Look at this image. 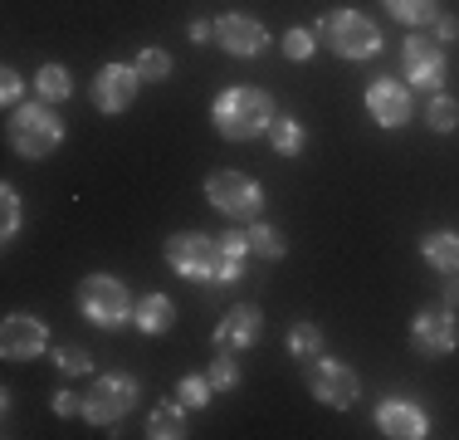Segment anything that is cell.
Masks as SVG:
<instances>
[{"label":"cell","mask_w":459,"mask_h":440,"mask_svg":"<svg viewBox=\"0 0 459 440\" xmlns=\"http://www.w3.org/2000/svg\"><path fill=\"white\" fill-rule=\"evenodd\" d=\"M274 118H279L274 98H269L264 88H255V84H235V88H225V93H215V103H211V128L221 132L225 142L264 137Z\"/></svg>","instance_id":"6da1fadb"},{"label":"cell","mask_w":459,"mask_h":440,"mask_svg":"<svg viewBox=\"0 0 459 440\" xmlns=\"http://www.w3.org/2000/svg\"><path fill=\"white\" fill-rule=\"evenodd\" d=\"M5 142H10L15 157L45 162L49 152H59V142H64V118L54 113V103H45V98L20 103V108H10V118H5Z\"/></svg>","instance_id":"7a4b0ae2"},{"label":"cell","mask_w":459,"mask_h":440,"mask_svg":"<svg viewBox=\"0 0 459 440\" xmlns=\"http://www.w3.org/2000/svg\"><path fill=\"white\" fill-rule=\"evenodd\" d=\"M74 308H79V313L89 318L93 328H103V333H117V328L133 323L137 299L127 294L123 279H113V274H83L79 289H74Z\"/></svg>","instance_id":"3957f363"},{"label":"cell","mask_w":459,"mask_h":440,"mask_svg":"<svg viewBox=\"0 0 459 440\" xmlns=\"http://www.w3.org/2000/svg\"><path fill=\"white\" fill-rule=\"evenodd\" d=\"M313 30H318V40H327V49L347 64H367L381 54V25L371 15H362V10H333V15H323Z\"/></svg>","instance_id":"277c9868"},{"label":"cell","mask_w":459,"mask_h":440,"mask_svg":"<svg viewBox=\"0 0 459 440\" xmlns=\"http://www.w3.org/2000/svg\"><path fill=\"white\" fill-rule=\"evenodd\" d=\"M142 396V382L133 372H98L83 392V421L89 426H117L127 411L137 406Z\"/></svg>","instance_id":"5b68a950"},{"label":"cell","mask_w":459,"mask_h":440,"mask_svg":"<svg viewBox=\"0 0 459 440\" xmlns=\"http://www.w3.org/2000/svg\"><path fill=\"white\" fill-rule=\"evenodd\" d=\"M205 201L230 220H259L264 216V186H259L249 172L221 167V172L205 176Z\"/></svg>","instance_id":"8992f818"},{"label":"cell","mask_w":459,"mask_h":440,"mask_svg":"<svg viewBox=\"0 0 459 440\" xmlns=\"http://www.w3.org/2000/svg\"><path fill=\"white\" fill-rule=\"evenodd\" d=\"M167 264L177 279H215V264H221V240H211L205 230H177V235H167Z\"/></svg>","instance_id":"52a82bcc"},{"label":"cell","mask_w":459,"mask_h":440,"mask_svg":"<svg viewBox=\"0 0 459 440\" xmlns=\"http://www.w3.org/2000/svg\"><path fill=\"white\" fill-rule=\"evenodd\" d=\"M303 367H308V392L318 396L323 406H333V411H352V406L362 401V377H357L347 362L313 357V362H303Z\"/></svg>","instance_id":"ba28073f"},{"label":"cell","mask_w":459,"mask_h":440,"mask_svg":"<svg viewBox=\"0 0 459 440\" xmlns=\"http://www.w3.org/2000/svg\"><path fill=\"white\" fill-rule=\"evenodd\" d=\"M401 79L425 93H440L445 84V44L435 35H411L401 40Z\"/></svg>","instance_id":"9c48e42d"},{"label":"cell","mask_w":459,"mask_h":440,"mask_svg":"<svg viewBox=\"0 0 459 440\" xmlns=\"http://www.w3.org/2000/svg\"><path fill=\"white\" fill-rule=\"evenodd\" d=\"M362 98H367L371 123L386 128V132L406 128L411 118H415V98H411V84H406V79H386V74H377V79L367 84Z\"/></svg>","instance_id":"30bf717a"},{"label":"cell","mask_w":459,"mask_h":440,"mask_svg":"<svg viewBox=\"0 0 459 440\" xmlns=\"http://www.w3.org/2000/svg\"><path fill=\"white\" fill-rule=\"evenodd\" d=\"M411 343L425 357H445V352L459 348V318L450 304H425L420 313L411 318Z\"/></svg>","instance_id":"8fae6325"},{"label":"cell","mask_w":459,"mask_h":440,"mask_svg":"<svg viewBox=\"0 0 459 440\" xmlns=\"http://www.w3.org/2000/svg\"><path fill=\"white\" fill-rule=\"evenodd\" d=\"M0 357L5 362L49 357V328L35 313H5V323H0Z\"/></svg>","instance_id":"7c38bea8"},{"label":"cell","mask_w":459,"mask_h":440,"mask_svg":"<svg viewBox=\"0 0 459 440\" xmlns=\"http://www.w3.org/2000/svg\"><path fill=\"white\" fill-rule=\"evenodd\" d=\"M137 88H142L137 64H103V69L93 74V108L108 118H117L137 103Z\"/></svg>","instance_id":"4fadbf2b"},{"label":"cell","mask_w":459,"mask_h":440,"mask_svg":"<svg viewBox=\"0 0 459 440\" xmlns=\"http://www.w3.org/2000/svg\"><path fill=\"white\" fill-rule=\"evenodd\" d=\"M269 30L264 20L245 15V10H230V15L215 20V44H221L225 54H235V59H259V54L269 49Z\"/></svg>","instance_id":"5bb4252c"},{"label":"cell","mask_w":459,"mask_h":440,"mask_svg":"<svg viewBox=\"0 0 459 440\" xmlns=\"http://www.w3.org/2000/svg\"><path fill=\"white\" fill-rule=\"evenodd\" d=\"M377 431L386 440H425L430 436V416L415 401H406V396H386L377 406Z\"/></svg>","instance_id":"9a60e30c"},{"label":"cell","mask_w":459,"mask_h":440,"mask_svg":"<svg viewBox=\"0 0 459 440\" xmlns=\"http://www.w3.org/2000/svg\"><path fill=\"white\" fill-rule=\"evenodd\" d=\"M264 338V313L255 304H235L230 313L215 323V348H230V352H249Z\"/></svg>","instance_id":"2e32d148"},{"label":"cell","mask_w":459,"mask_h":440,"mask_svg":"<svg viewBox=\"0 0 459 440\" xmlns=\"http://www.w3.org/2000/svg\"><path fill=\"white\" fill-rule=\"evenodd\" d=\"M133 328L142 338H161L177 328V299L171 294H142L137 299V313H133Z\"/></svg>","instance_id":"e0dca14e"},{"label":"cell","mask_w":459,"mask_h":440,"mask_svg":"<svg viewBox=\"0 0 459 440\" xmlns=\"http://www.w3.org/2000/svg\"><path fill=\"white\" fill-rule=\"evenodd\" d=\"M420 260L435 274H459V230H430L420 240Z\"/></svg>","instance_id":"ac0fdd59"},{"label":"cell","mask_w":459,"mask_h":440,"mask_svg":"<svg viewBox=\"0 0 459 440\" xmlns=\"http://www.w3.org/2000/svg\"><path fill=\"white\" fill-rule=\"evenodd\" d=\"M249 255V230H225L221 235V264H215V284H239Z\"/></svg>","instance_id":"d6986e66"},{"label":"cell","mask_w":459,"mask_h":440,"mask_svg":"<svg viewBox=\"0 0 459 440\" xmlns=\"http://www.w3.org/2000/svg\"><path fill=\"white\" fill-rule=\"evenodd\" d=\"M186 431H191V426H186V406L177 396L147 411V436L152 440H186Z\"/></svg>","instance_id":"ffe728a7"},{"label":"cell","mask_w":459,"mask_h":440,"mask_svg":"<svg viewBox=\"0 0 459 440\" xmlns=\"http://www.w3.org/2000/svg\"><path fill=\"white\" fill-rule=\"evenodd\" d=\"M35 98H45V103H69L74 98V74L64 69V64H39V74H35Z\"/></svg>","instance_id":"44dd1931"},{"label":"cell","mask_w":459,"mask_h":440,"mask_svg":"<svg viewBox=\"0 0 459 440\" xmlns=\"http://www.w3.org/2000/svg\"><path fill=\"white\" fill-rule=\"evenodd\" d=\"M264 137H269V147H274L279 157H299V152H303V142H308V132H303L299 118H283V113H279L274 123H269Z\"/></svg>","instance_id":"7402d4cb"},{"label":"cell","mask_w":459,"mask_h":440,"mask_svg":"<svg viewBox=\"0 0 459 440\" xmlns=\"http://www.w3.org/2000/svg\"><path fill=\"white\" fill-rule=\"evenodd\" d=\"M386 5L391 20H401V25L420 30V25H435V15H440V0H381Z\"/></svg>","instance_id":"603a6c76"},{"label":"cell","mask_w":459,"mask_h":440,"mask_svg":"<svg viewBox=\"0 0 459 440\" xmlns=\"http://www.w3.org/2000/svg\"><path fill=\"white\" fill-rule=\"evenodd\" d=\"M249 255H259V260H283V255H289V240H283V230L269 225V220H255V225H249Z\"/></svg>","instance_id":"cb8c5ba5"},{"label":"cell","mask_w":459,"mask_h":440,"mask_svg":"<svg viewBox=\"0 0 459 440\" xmlns=\"http://www.w3.org/2000/svg\"><path fill=\"white\" fill-rule=\"evenodd\" d=\"M49 362L59 367V377H93V352L79 348V343L49 348Z\"/></svg>","instance_id":"d4e9b609"},{"label":"cell","mask_w":459,"mask_h":440,"mask_svg":"<svg viewBox=\"0 0 459 440\" xmlns=\"http://www.w3.org/2000/svg\"><path fill=\"white\" fill-rule=\"evenodd\" d=\"M425 123H430V132H455L459 128V98L455 93H430V103H425Z\"/></svg>","instance_id":"484cf974"},{"label":"cell","mask_w":459,"mask_h":440,"mask_svg":"<svg viewBox=\"0 0 459 440\" xmlns=\"http://www.w3.org/2000/svg\"><path fill=\"white\" fill-rule=\"evenodd\" d=\"M289 352H293L299 362L323 357V328H318V323H293V328H289Z\"/></svg>","instance_id":"4316f807"},{"label":"cell","mask_w":459,"mask_h":440,"mask_svg":"<svg viewBox=\"0 0 459 440\" xmlns=\"http://www.w3.org/2000/svg\"><path fill=\"white\" fill-rule=\"evenodd\" d=\"M211 396H215V387H211V377H201V372H186V377L177 382V401L186 406V411L211 406Z\"/></svg>","instance_id":"83f0119b"},{"label":"cell","mask_w":459,"mask_h":440,"mask_svg":"<svg viewBox=\"0 0 459 440\" xmlns=\"http://www.w3.org/2000/svg\"><path fill=\"white\" fill-rule=\"evenodd\" d=\"M20 220H25V206H20L15 181L0 186V240H15L20 235Z\"/></svg>","instance_id":"f1b7e54d"},{"label":"cell","mask_w":459,"mask_h":440,"mask_svg":"<svg viewBox=\"0 0 459 440\" xmlns=\"http://www.w3.org/2000/svg\"><path fill=\"white\" fill-rule=\"evenodd\" d=\"M137 74H142V84H161V79H171V69H177V64H171V54L167 49H142L137 54Z\"/></svg>","instance_id":"f546056e"},{"label":"cell","mask_w":459,"mask_h":440,"mask_svg":"<svg viewBox=\"0 0 459 440\" xmlns=\"http://www.w3.org/2000/svg\"><path fill=\"white\" fill-rule=\"evenodd\" d=\"M205 377H211L215 392H235V387H239V362H235V352H230V348L215 352V362H211V372H205Z\"/></svg>","instance_id":"4dcf8cb0"},{"label":"cell","mask_w":459,"mask_h":440,"mask_svg":"<svg viewBox=\"0 0 459 440\" xmlns=\"http://www.w3.org/2000/svg\"><path fill=\"white\" fill-rule=\"evenodd\" d=\"M279 44H283V59L303 64V59H313V49H318V30H303V25H293V30H289V35H283Z\"/></svg>","instance_id":"1f68e13d"},{"label":"cell","mask_w":459,"mask_h":440,"mask_svg":"<svg viewBox=\"0 0 459 440\" xmlns=\"http://www.w3.org/2000/svg\"><path fill=\"white\" fill-rule=\"evenodd\" d=\"M0 103H5V108H20V103H25V79H20L10 64L0 69Z\"/></svg>","instance_id":"d6a6232c"},{"label":"cell","mask_w":459,"mask_h":440,"mask_svg":"<svg viewBox=\"0 0 459 440\" xmlns=\"http://www.w3.org/2000/svg\"><path fill=\"white\" fill-rule=\"evenodd\" d=\"M54 416H83V396L79 392H54Z\"/></svg>","instance_id":"836d02e7"},{"label":"cell","mask_w":459,"mask_h":440,"mask_svg":"<svg viewBox=\"0 0 459 440\" xmlns=\"http://www.w3.org/2000/svg\"><path fill=\"white\" fill-rule=\"evenodd\" d=\"M430 30H435V40H440V44H459V15H445V10H440Z\"/></svg>","instance_id":"e575fe53"},{"label":"cell","mask_w":459,"mask_h":440,"mask_svg":"<svg viewBox=\"0 0 459 440\" xmlns=\"http://www.w3.org/2000/svg\"><path fill=\"white\" fill-rule=\"evenodd\" d=\"M215 40V20H191V44H211Z\"/></svg>","instance_id":"d590c367"},{"label":"cell","mask_w":459,"mask_h":440,"mask_svg":"<svg viewBox=\"0 0 459 440\" xmlns=\"http://www.w3.org/2000/svg\"><path fill=\"white\" fill-rule=\"evenodd\" d=\"M445 304L459 308V274H445Z\"/></svg>","instance_id":"8d00e7d4"}]
</instances>
